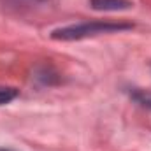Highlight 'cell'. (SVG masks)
<instances>
[{
	"label": "cell",
	"mask_w": 151,
	"mask_h": 151,
	"mask_svg": "<svg viewBox=\"0 0 151 151\" xmlns=\"http://www.w3.org/2000/svg\"><path fill=\"white\" fill-rule=\"evenodd\" d=\"M0 151H11V150H0Z\"/></svg>",
	"instance_id": "277c9868"
},
{
	"label": "cell",
	"mask_w": 151,
	"mask_h": 151,
	"mask_svg": "<svg viewBox=\"0 0 151 151\" xmlns=\"http://www.w3.org/2000/svg\"><path fill=\"white\" fill-rule=\"evenodd\" d=\"M134 25L130 23H114V21H88L81 25H72L65 28H58L51 34V37L56 40H79L84 37L99 35V34H113V32H121L128 30Z\"/></svg>",
	"instance_id": "6da1fadb"
},
{
	"label": "cell",
	"mask_w": 151,
	"mask_h": 151,
	"mask_svg": "<svg viewBox=\"0 0 151 151\" xmlns=\"http://www.w3.org/2000/svg\"><path fill=\"white\" fill-rule=\"evenodd\" d=\"M90 5L95 11H125L134 4L130 0H90Z\"/></svg>",
	"instance_id": "7a4b0ae2"
},
{
	"label": "cell",
	"mask_w": 151,
	"mask_h": 151,
	"mask_svg": "<svg viewBox=\"0 0 151 151\" xmlns=\"http://www.w3.org/2000/svg\"><path fill=\"white\" fill-rule=\"evenodd\" d=\"M18 97V90L11 88V86H0V106L2 104H9L11 100H14Z\"/></svg>",
	"instance_id": "3957f363"
}]
</instances>
